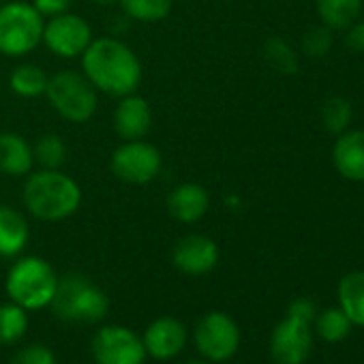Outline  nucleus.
<instances>
[{
  "mask_svg": "<svg viewBox=\"0 0 364 364\" xmlns=\"http://www.w3.org/2000/svg\"><path fill=\"white\" fill-rule=\"evenodd\" d=\"M92 39L95 37L90 24L82 16L67 11L48 18V22L43 24L41 43H46V48L58 58L71 60V58H80L86 52V48L92 43Z\"/></svg>",
  "mask_w": 364,
  "mask_h": 364,
  "instance_id": "6e6552de",
  "label": "nucleus"
},
{
  "mask_svg": "<svg viewBox=\"0 0 364 364\" xmlns=\"http://www.w3.org/2000/svg\"><path fill=\"white\" fill-rule=\"evenodd\" d=\"M347 48H351L353 52H360L364 54V22L360 24H353L347 33V39H345Z\"/></svg>",
  "mask_w": 364,
  "mask_h": 364,
  "instance_id": "2f4dec72",
  "label": "nucleus"
},
{
  "mask_svg": "<svg viewBox=\"0 0 364 364\" xmlns=\"http://www.w3.org/2000/svg\"><path fill=\"white\" fill-rule=\"evenodd\" d=\"M35 163L41 165V169H60L67 161V144L56 133H46L37 139L33 146Z\"/></svg>",
  "mask_w": 364,
  "mask_h": 364,
  "instance_id": "b1692460",
  "label": "nucleus"
},
{
  "mask_svg": "<svg viewBox=\"0 0 364 364\" xmlns=\"http://www.w3.org/2000/svg\"><path fill=\"white\" fill-rule=\"evenodd\" d=\"M152 127V107L139 95L120 97V103L114 109V131L118 137L127 139H144Z\"/></svg>",
  "mask_w": 364,
  "mask_h": 364,
  "instance_id": "4468645a",
  "label": "nucleus"
},
{
  "mask_svg": "<svg viewBox=\"0 0 364 364\" xmlns=\"http://www.w3.org/2000/svg\"><path fill=\"white\" fill-rule=\"evenodd\" d=\"M48 80L50 75L33 63H24L18 65L11 75H9V88L14 95L22 97V99H37L46 95L48 88Z\"/></svg>",
  "mask_w": 364,
  "mask_h": 364,
  "instance_id": "6ab92c4d",
  "label": "nucleus"
},
{
  "mask_svg": "<svg viewBox=\"0 0 364 364\" xmlns=\"http://www.w3.org/2000/svg\"><path fill=\"white\" fill-rule=\"evenodd\" d=\"M341 309L351 323L364 326V272H351L338 283Z\"/></svg>",
  "mask_w": 364,
  "mask_h": 364,
  "instance_id": "aec40b11",
  "label": "nucleus"
},
{
  "mask_svg": "<svg viewBox=\"0 0 364 364\" xmlns=\"http://www.w3.org/2000/svg\"><path fill=\"white\" fill-rule=\"evenodd\" d=\"M336 171L353 182H364V131L343 133L332 150Z\"/></svg>",
  "mask_w": 364,
  "mask_h": 364,
  "instance_id": "dca6fc26",
  "label": "nucleus"
},
{
  "mask_svg": "<svg viewBox=\"0 0 364 364\" xmlns=\"http://www.w3.org/2000/svg\"><path fill=\"white\" fill-rule=\"evenodd\" d=\"M3 3H5V0H0V5H3Z\"/></svg>",
  "mask_w": 364,
  "mask_h": 364,
  "instance_id": "f704fd0d",
  "label": "nucleus"
},
{
  "mask_svg": "<svg viewBox=\"0 0 364 364\" xmlns=\"http://www.w3.org/2000/svg\"><path fill=\"white\" fill-rule=\"evenodd\" d=\"M35 167V152L26 137L5 131L0 133V171L20 178L28 176Z\"/></svg>",
  "mask_w": 364,
  "mask_h": 364,
  "instance_id": "f3484780",
  "label": "nucleus"
},
{
  "mask_svg": "<svg viewBox=\"0 0 364 364\" xmlns=\"http://www.w3.org/2000/svg\"><path fill=\"white\" fill-rule=\"evenodd\" d=\"M46 18L22 0L0 5V54L7 58H22L35 52L43 39Z\"/></svg>",
  "mask_w": 364,
  "mask_h": 364,
  "instance_id": "39448f33",
  "label": "nucleus"
},
{
  "mask_svg": "<svg viewBox=\"0 0 364 364\" xmlns=\"http://www.w3.org/2000/svg\"><path fill=\"white\" fill-rule=\"evenodd\" d=\"M92 355L97 364H144L146 347L141 336L122 326H105L95 334Z\"/></svg>",
  "mask_w": 364,
  "mask_h": 364,
  "instance_id": "9d476101",
  "label": "nucleus"
},
{
  "mask_svg": "<svg viewBox=\"0 0 364 364\" xmlns=\"http://www.w3.org/2000/svg\"><path fill=\"white\" fill-rule=\"evenodd\" d=\"M80 58L82 73L97 90L120 99L139 88L141 63L124 41L114 37L92 39Z\"/></svg>",
  "mask_w": 364,
  "mask_h": 364,
  "instance_id": "f257e3e1",
  "label": "nucleus"
},
{
  "mask_svg": "<svg viewBox=\"0 0 364 364\" xmlns=\"http://www.w3.org/2000/svg\"><path fill=\"white\" fill-rule=\"evenodd\" d=\"M332 48V33L328 26H313L302 37V52L309 58H321Z\"/></svg>",
  "mask_w": 364,
  "mask_h": 364,
  "instance_id": "cd10ccee",
  "label": "nucleus"
},
{
  "mask_svg": "<svg viewBox=\"0 0 364 364\" xmlns=\"http://www.w3.org/2000/svg\"><path fill=\"white\" fill-rule=\"evenodd\" d=\"M141 341L148 355L156 360H169L185 349L187 328L173 317H159L146 328Z\"/></svg>",
  "mask_w": 364,
  "mask_h": 364,
  "instance_id": "ddd939ff",
  "label": "nucleus"
},
{
  "mask_svg": "<svg viewBox=\"0 0 364 364\" xmlns=\"http://www.w3.org/2000/svg\"><path fill=\"white\" fill-rule=\"evenodd\" d=\"M351 114V103L343 97H332L321 107V120L330 133H343L349 127Z\"/></svg>",
  "mask_w": 364,
  "mask_h": 364,
  "instance_id": "a878e982",
  "label": "nucleus"
},
{
  "mask_svg": "<svg viewBox=\"0 0 364 364\" xmlns=\"http://www.w3.org/2000/svg\"><path fill=\"white\" fill-rule=\"evenodd\" d=\"M22 200L26 210L39 221H65L82 206V189L77 182L60 169L31 171Z\"/></svg>",
  "mask_w": 364,
  "mask_h": 364,
  "instance_id": "f03ea898",
  "label": "nucleus"
},
{
  "mask_svg": "<svg viewBox=\"0 0 364 364\" xmlns=\"http://www.w3.org/2000/svg\"><path fill=\"white\" fill-rule=\"evenodd\" d=\"M287 315L300 317V319H304V321H309V323H311V319H313V315H315V306H313V302H311V300L300 298V300H294V302L289 304Z\"/></svg>",
  "mask_w": 364,
  "mask_h": 364,
  "instance_id": "7c9ffc66",
  "label": "nucleus"
},
{
  "mask_svg": "<svg viewBox=\"0 0 364 364\" xmlns=\"http://www.w3.org/2000/svg\"><path fill=\"white\" fill-rule=\"evenodd\" d=\"M208 208L210 196L198 182H182L167 196V213L180 223H198Z\"/></svg>",
  "mask_w": 364,
  "mask_h": 364,
  "instance_id": "2eb2a0df",
  "label": "nucleus"
},
{
  "mask_svg": "<svg viewBox=\"0 0 364 364\" xmlns=\"http://www.w3.org/2000/svg\"><path fill=\"white\" fill-rule=\"evenodd\" d=\"M28 221L14 206L0 204V257H18L28 245Z\"/></svg>",
  "mask_w": 364,
  "mask_h": 364,
  "instance_id": "a211bd4d",
  "label": "nucleus"
},
{
  "mask_svg": "<svg viewBox=\"0 0 364 364\" xmlns=\"http://www.w3.org/2000/svg\"><path fill=\"white\" fill-rule=\"evenodd\" d=\"M118 5L127 18L141 24H154L163 22L171 14L173 0H118Z\"/></svg>",
  "mask_w": 364,
  "mask_h": 364,
  "instance_id": "4be33fe9",
  "label": "nucleus"
},
{
  "mask_svg": "<svg viewBox=\"0 0 364 364\" xmlns=\"http://www.w3.org/2000/svg\"><path fill=\"white\" fill-rule=\"evenodd\" d=\"M313 347L309 321L287 315L270 336V353L277 364H302Z\"/></svg>",
  "mask_w": 364,
  "mask_h": 364,
  "instance_id": "9b49d317",
  "label": "nucleus"
},
{
  "mask_svg": "<svg viewBox=\"0 0 364 364\" xmlns=\"http://www.w3.org/2000/svg\"><path fill=\"white\" fill-rule=\"evenodd\" d=\"M362 11V0H317V14L328 28H349Z\"/></svg>",
  "mask_w": 364,
  "mask_h": 364,
  "instance_id": "412c9836",
  "label": "nucleus"
},
{
  "mask_svg": "<svg viewBox=\"0 0 364 364\" xmlns=\"http://www.w3.org/2000/svg\"><path fill=\"white\" fill-rule=\"evenodd\" d=\"M187 364H208V362H187Z\"/></svg>",
  "mask_w": 364,
  "mask_h": 364,
  "instance_id": "72a5a7b5",
  "label": "nucleus"
},
{
  "mask_svg": "<svg viewBox=\"0 0 364 364\" xmlns=\"http://www.w3.org/2000/svg\"><path fill=\"white\" fill-rule=\"evenodd\" d=\"M50 306L65 321L95 323L107 315L109 300L105 291L84 274H65L58 279V287Z\"/></svg>",
  "mask_w": 364,
  "mask_h": 364,
  "instance_id": "20e7f679",
  "label": "nucleus"
},
{
  "mask_svg": "<svg viewBox=\"0 0 364 364\" xmlns=\"http://www.w3.org/2000/svg\"><path fill=\"white\" fill-rule=\"evenodd\" d=\"M173 266L191 277L208 274L219 262V247L213 238L204 234H189L180 238L171 253Z\"/></svg>",
  "mask_w": 364,
  "mask_h": 364,
  "instance_id": "f8f14e48",
  "label": "nucleus"
},
{
  "mask_svg": "<svg viewBox=\"0 0 364 364\" xmlns=\"http://www.w3.org/2000/svg\"><path fill=\"white\" fill-rule=\"evenodd\" d=\"M11 364H56V355L46 345H28L14 358Z\"/></svg>",
  "mask_w": 364,
  "mask_h": 364,
  "instance_id": "c85d7f7f",
  "label": "nucleus"
},
{
  "mask_svg": "<svg viewBox=\"0 0 364 364\" xmlns=\"http://www.w3.org/2000/svg\"><path fill=\"white\" fill-rule=\"evenodd\" d=\"M196 345L200 353L213 362L230 360L240 345V328L238 323L221 313L213 311L202 317V321L196 328Z\"/></svg>",
  "mask_w": 364,
  "mask_h": 364,
  "instance_id": "1a4fd4ad",
  "label": "nucleus"
},
{
  "mask_svg": "<svg viewBox=\"0 0 364 364\" xmlns=\"http://www.w3.org/2000/svg\"><path fill=\"white\" fill-rule=\"evenodd\" d=\"M28 328V317L26 309H22L16 302L0 304V343L11 345L18 343Z\"/></svg>",
  "mask_w": 364,
  "mask_h": 364,
  "instance_id": "5701e85b",
  "label": "nucleus"
},
{
  "mask_svg": "<svg viewBox=\"0 0 364 364\" xmlns=\"http://www.w3.org/2000/svg\"><path fill=\"white\" fill-rule=\"evenodd\" d=\"M58 287V277L43 257H20L7 274V296L26 311L50 306Z\"/></svg>",
  "mask_w": 364,
  "mask_h": 364,
  "instance_id": "7ed1b4c3",
  "label": "nucleus"
},
{
  "mask_svg": "<svg viewBox=\"0 0 364 364\" xmlns=\"http://www.w3.org/2000/svg\"><path fill=\"white\" fill-rule=\"evenodd\" d=\"M73 0H33V7L43 16V18H54L60 14H67L71 9Z\"/></svg>",
  "mask_w": 364,
  "mask_h": 364,
  "instance_id": "c756f323",
  "label": "nucleus"
},
{
  "mask_svg": "<svg viewBox=\"0 0 364 364\" xmlns=\"http://www.w3.org/2000/svg\"><path fill=\"white\" fill-rule=\"evenodd\" d=\"M109 167L127 185H148L161 173L163 156L156 146L144 139H127L114 150Z\"/></svg>",
  "mask_w": 364,
  "mask_h": 364,
  "instance_id": "0eeeda50",
  "label": "nucleus"
},
{
  "mask_svg": "<svg viewBox=\"0 0 364 364\" xmlns=\"http://www.w3.org/2000/svg\"><path fill=\"white\" fill-rule=\"evenodd\" d=\"M46 97L60 118L75 124L88 122L99 105L97 88L88 82V77L69 69L58 71L48 80Z\"/></svg>",
  "mask_w": 364,
  "mask_h": 364,
  "instance_id": "423d86ee",
  "label": "nucleus"
},
{
  "mask_svg": "<svg viewBox=\"0 0 364 364\" xmlns=\"http://www.w3.org/2000/svg\"><path fill=\"white\" fill-rule=\"evenodd\" d=\"M264 58H266V63H268L277 73H287V75H291V73H296V69H298V60H296L294 50H291L283 39H279V37H272V39L266 41V46H264Z\"/></svg>",
  "mask_w": 364,
  "mask_h": 364,
  "instance_id": "393cba45",
  "label": "nucleus"
},
{
  "mask_svg": "<svg viewBox=\"0 0 364 364\" xmlns=\"http://www.w3.org/2000/svg\"><path fill=\"white\" fill-rule=\"evenodd\" d=\"M95 5H101V7H109V5H116L118 0H92Z\"/></svg>",
  "mask_w": 364,
  "mask_h": 364,
  "instance_id": "473e14b6",
  "label": "nucleus"
},
{
  "mask_svg": "<svg viewBox=\"0 0 364 364\" xmlns=\"http://www.w3.org/2000/svg\"><path fill=\"white\" fill-rule=\"evenodd\" d=\"M349 326H351V321L343 309H328L317 319V330H319L321 338H326L330 343L343 341L349 332Z\"/></svg>",
  "mask_w": 364,
  "mask_h": 364,
  "instance_id": "bb28decb",
  "label": "nucleus"
}]
</instances>
